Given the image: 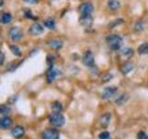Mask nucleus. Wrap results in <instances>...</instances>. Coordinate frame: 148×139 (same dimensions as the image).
Instances as JSON below:
<instances>
[{
    "instance_id": "nucleus-1",
    "label": "nucleus",
    "mask_w": 148,
    "mask_h": 139,
    "mask_svg": "<svg viewBox=\"0 0 148 139\" xmlns=\"http://www.w3.org/2000/svg\"><path fill=\"white\" fill-rule=\"evenodd\" d=\"M106 43L112 50H119L123 44V39L119 35L110 34L106 37Z\"/></svg>"
},
{
    "instance_id": "nucleus-2",
    "label": "nucleus",
    "mask_w": 148,
    "mask_h": 139,
    "mask_svg": "<svg viewBox=\"0 0 148 139\" xmlns=\"http://www.w3.org/2000/svg\"><path fill=\"white\" fill-rule=\"evenodd\" d=\"M49 122L55 127H62L65 124V118L61 113H52L49 116Z\"/></svg>"
},
{
    "instance_id": "nucleus-3",
    "label": "nucleus",
    "mask_w": 148,
    "mask_h": 139,
    "mask_svg": "<svg viewBox=\"0 0 148 139\" xmlns=\"http://www.w3.org/2000/svg\"><path fill=\"white\" fill-rule=\"evenodd\" d=\"M8 35L10 37V39L14 42L20 41L23 37V31L21 28L20 27H12L10 28V30L8 32Z\"/></svg>"
},
{
    "instance_id": "nucleus-4",
    "label": "nucleus",
    "mask_w": 148,
    "mask_h": 139,
    "mask_svg": "<svg viewBox=\"0 0 148 139\" xmlns=\"http://www.w3.org/2000/svg\"><path fill=\"white\" fill-rule=\"evenodd\" d=\"M82 62L86 67H94L95 66V57L91 51H86L82 56Z\"/></svg>"
},
{
    "instance_id": "nucleus-5",
    "label": "nucleus",
    "mask_w": 148,
    "mask_h": 139,
    "mask_svg": "<svg viewBox=\"0 0 148 139\" xmlns=\"http://www.w3.org/2000/svg\"><path fill=\"white\" fill-rule=\"evenodd\" d=\"M79 10H80L82 16L91 15V13L94 11V6L91 2H84L80 6Z\"/></svg>"
},
{
    "instance_id": "nucleus-6",
    "label": "nucleus",
    "mask_w": 148,
    "mask_h": 139,
    "mask_svg": "<svg viewBox=\"0 0 148 139\" xmlns=\"http://www.w3.org/2000/svg\"><path fill=\"white\" fill-rule=\"evenodd\" d=\"M42 139H59V133L55 129H46L42 133Z\"/></svg>"
},
{
    "instance_id": "nucleus-7",
    "label": "nucleus",
    "mask_w": 148,
    "mask_h": 139,
    "mask_svg": "<svg viewBox=\"0 0 148 139\" xmlns=\"http://www.w3.org/2000/svg\"><path fill=\"white\" fill-rule=\"evenodd\" d=\"M118 91V88L116 86H108L102 92V97L104 99H109L112 96L116 95V93Z\"/></svg>"
},
{
    "instance_id": "nucleus-8",
    "label": "nucleus",
    "mask_w": 148,
    "mask_h": 139,
    "mask_svg": "<svg viewBox=\"0 0 148 139\" xmlns=\"http://www.w3.org/2000/svg\"><path fill=\"white\" fill-rule=\"evenodd\" d=\"M29 32H30V34L34 35V36L40 35L41 34H43L44 32V28L40 24V23L35 22V23H34V24L31 25L30 29H29Z\"/></svg>"
},
{
    "instance_id": "nucleus-9",
    "label": "nucleus",
    "mask_w": 148,
    "mask_h": 139,
    "mask_svg": "<svg viewBox=\"0 0 148 139\" xmlns=\"http://www.w3.org/2000/svg\"><path fill=\"white\" fill-rule=\"evenodd\" d=\"M59 73H60V72L58 71V69H56L54 67H51L47 71V72H46V80H47V82L49 83H53L56 80V78L58 77V75Z\"/></svg>"
},
{
    "instance_id": "nucleus-10",
    "label": "nucleus",
    "mask_w": 148,
    "mask_h": 139,
    "mask_svg": "<svg viewBox=\"0 0 148 139\" xmlns=\"http://www.w3.org/2000/svg\"><path fill=\"white\" fill-rule=\"evenodd\" d=\"M110 119H111V114L106 112L105 114H103L100 117V120H99V122L101 124L102 127L104 128H106L109 125V122H110Z\"/></svg>"
},
{
    "instance_id": "nucleus-11",
    "label": "nucleus",
    "mask_w": 148,
    "mask_h": 139,
    "mask_svg": "<svg viewBox=\"0 0 148 139\" xmlns=\"http://www.w3.org/2000/svg\"><path fill=\"white\" fill-rule=\"evenodd\" d=\"M25 133V130L21 126H16L11 130V134L13 137L15 138H21L23 136V134Z\"/></svg>"
},
{
    "instance_id": "nucleus-12",
    "label": "nucleus",
    "mask_w": 148,
    "mask_h": 139,
    "mask_svg": "<svg viewBox=\"0 0 148 139\" xmlns=\"http://www.w3.org/2000/svg\"><path fill=\"white\" fill-rule=\"evenodd\" d=\"M12 21V16L10 13L8 12H0V22L3 24L10 23Z\"/></svg>"
},
{
    "instance_id": "nucleus-13",
    "label": "nucleus",
    "mask_w": 148,
    "mask_h": 139,
    "mask_svg": "<svg viewBox=\"0 0 148 139\" xmlns=\"http://www.w3.org/2000/svg\"><path fill=\"white\" fill-rule=\"evenodd\" d=\"M11 124L12 120L8 116H5V117L0 119V128L1 129H8V127L11 126Z\"/></svg>"
},
{
    "instance_id": "nucleus-14",
    "label": "nucleus",
    "mask_w": 148,
    "mask_h": 139,
    "mask_svg": "<svg viewBox=\"0 0 148 139\" xmlns=\"http://www.w3.org/2000/svg\"><path fill=\"white\" fill-rule=\"evenodd\" d=\"M80 23L82 26H86L89 27L92 24V18L91 15H86V16H82L80 18Z\"/></svg>"
},
{
    "instance_id": "nucleus-15",
    "label": "nucleus",
    "mask_w": 148,
    "mask_h": 139,
    "mask_svg": "<svg viewBox=\"0 0 148 139\" xmlns=\"http://www.w3.org/2000/svg\"><path fill=\"white\" fill-rule=\"evenodd\" d=\"M47 45L50 46V47H52L54 49H59L62 47L63 45V42L61 40H58V39H53L49 41Z\"/></svg>"
},
{
    "instance_id": "nucleus-16",
    "label": "nucleus",
    "mask_w": 148,
    "mask_h": 139,
    "mask_svg": "<svg viewBox=\"0 0 148 139\" xmlns=\"http://www.w3.org/2000/svg\"><path fill=\"white\" fill-rule=\"evenodd\" d=\"M51 109L53 110V113H61V111L63 110V107H62L61 103L56 101L51 105Z\"/></svg>"
},
{
    "instance_id": "nucleus-17",
    "label": "nucleus",
    "mask_w": 148,
    "mask_h": 139,
    "mask_svg": "<svg viewBox=\"0 0 148 139\" xmlns=\"http://www.w3.org/2000/svg\"><path fill=\"white\" fill-rule=\"evenodd\" d=\"M128 98H129V96L126 95V94H122L120 96H119L117 99H116V101H115V103H116V105H118V106H121V105H123V104H125L127 102V100H128Z\"/></svg>"
},
{
    "instance_id": "nucleus-18",
    "label": "nucleus",
    "mask_w": 148,
    "mask_h": 139,
    "mask_svg": "<svg viewBox=\"0 0 148 139\" xmlns=\"http://www.w3.org/2000/svg\"><path fill=\"white\" fill-rule=\"evenodd\" d=\"M44 23H45V26L46 28H48V29H50V30L55 29V27H56V21H55V20L53 18L46 19Z\"/></svg>"
},
{
    "instance_id": "nucleus-19",
    "label": "nucleus",
    "mask_w": 148,
    "mask_h": 139,
    "mask_svg": "<svg viewBox=\"0 0 148 139\" xmlns=\"http://www.w3.org/2000/svg\"><path fill=\"white\" fill-rule=\"evenodd\" d=\"M137 52L140 55H145L148 53V43H143L142 45H139L137 49Z\"/></svg>"
},
{
    "instance_id": "nucleus-20",
    "label": "nucleus",
    "mask_w": 148,
    "mask_h": 139,
    "mask_svg": "<svg viewBox=\"0 0 148 139\" xmlns=\"http://www.w3.org/2000/svg\"><path fill=\"white\" fill-rule=\"evenodd\" d=\"M133 68L134 66L132 63H126L121 67V72L123 74H128L129 72H131L132 71Z\"/></svg>"
},
{
    "instance_id": "nucleus-21",
    "label": "nucleus",
    "mask_w": 148,
    "mask_h": 139,
    "mask_svg": "<svg viewBox=\"0 0 148 139\" xmlns=\"http://www.w3.org/2000/svg\"><path fill=\"white\" fill-rule=\"evenodd\" d=\"M108 6L111 10H116V9H118L120 7V3L118 0H109Z\"/></svg>"
},
{
    "instance_id": "nucleus-22",
    "label": "nucleus",
    "mask_w": 148,
    "mask_h": 139,
    "mask_svg": "<svg viewBox=\"0 0 148 139\" xmlns=\"http://www.w3.org/2000/svg\"><path fill=\"white\" fill-rule=\"evenodd\" d=\"M121 54L126 58H131L133 55V49L132 47H125L121 49Z\"/></svg>"
},
{
    "instance_id": "nucleus-23",
    "label": "nucleus",
    "mask_w": 148,
    "mask_h": 139,
    "mask_svg": "<svg viewBox=\"0 0 148 139\" xmlns=\"http://www.w3.org/2000/svg\"><path fill=\"white\" fill-rule=\"evenodd\" d=\"M10 112V109L6 105H0V114L7 115Z\"/></svg>"
},
{
    "instance_id": "nucleus-24",
    "label": "nucleus",
    "mask_w": 148,
    "mask_h": 139,
    "mask_svg": "<svg viewBox=\"0 0 148 139\" xmlns=\"http://www.w3.org/2000/svg\"><path fill=\"white\" fill-rule=\"evenodd\" d=\"M10 50L15 56H21V54L20 48H18L17 45H10Z\"/></svg>"
},
{
    "instance_id": "nucleus-25",
    "label": "nucleus",
    "mask_w": 148,
    "mask_h": 139,
    "mask_svg": "<svg viewBox=\"0 0 148 139\" xmlns=\"http://www.w3.org/2000/svg\"><path fill=\"white\" fill-rule=\"evenodd\" d=\"M99 139H110V133L108 131L102 132L99 134Z\"/></svg>"
},
{
    "instance_id": "nucleus-26",
    "label": "nucleus",
    "mask_w": 148,
    "mask_h": 139,
    "mask_svg": "<svg viewBox=\"0 0 148 139\" xmlns=\"http://www.w3.org/2000/svg\"><path fill=\"white\" fill-rule=\"evenodd\" d=\"M137 139H148V136L146 134V133L140 131L137 133Z\"/></svg>"
},
{
    "instance_id": "nucleus-27",
    "label": "nucleus",
    "mask_w": 148,
    "mask_h": 139,
    "mask_svg": "<svg viewBox=\"0 0 148 139\" xmlns=\"http://www.w3.org/2000/svg\"><path fill=\"white\" fill-rule=\"evenodd\" d=\"M134 30L135 31H142L143 30V23L142 21H139L137 22L135 26H134Z\"/></svg>"
},
{
    "instance_id": "nucleus-28",
    "label": "nucleus",
    "mask_w": 148,
    "mask_h": 139,
    "mask_svg": "<svg viewBox=\"0 0 148 139\" xmlns=\"http://www.w3.org/2000/svg\"><path fill=\"white\" fill-rule=\"evenodd\" d=\"M4 60H5V56H4V54L2 52H0V66L3 65Z\"/></svg>"
},
{
    "instance_id": "nucleus-29",
    "label": "nucleus",
    "mask_w": 148,
    "mask_h": 139,
    "mask_svg": "<svg viewBox=\"0 0 148 139\" xmlns=\"http://www.w3.org/2000/svg\"><path fill=\"white\" fill-rule=\"evenodd\" d=\"M24 1L28 4H35L37 2H39L40 0H24Z\"/></svg>"
},
{
    "instance_id": "nucleus-30",
    "label": "nucleus",
    "mask_w": 148,
    "mask_h": 139,
    "mask_svg": "<svg viewBox=\"0 0 148 139\" xmlns=\"http://www.w3.org/2000/svg\"><path fill=\"white\" fill-rule=\"evenodd\" d=\"M4 4V0H0V7H2Z\"/></svg>"
}]
</instances>
